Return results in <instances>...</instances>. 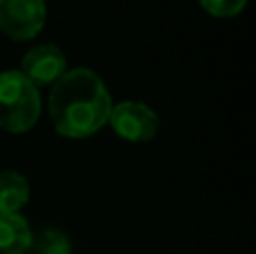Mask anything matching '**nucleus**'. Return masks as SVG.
I'll list each match as a JSON object with an SVG mask.
<instances>
[{"instance_id":"obj_4","label":"nucleus","mask_w":256,"mask_h":254,"mask_svg":"<svg viewBox=\"0 0 256 254\" xmlns=\"http://www.w3.org/2000/svg\"><path fill=\"white\" fill-rule=\"evenodd\" d=\"M108 124L128 142H148L158 135L160 117L142 102H122L110 108Z\"/></svg>"},{"instance_id":"obj_6","label":"nucleus","mask_w":256,"mask_h":254,"mask_svg":"<svg viewBox=\"0 0 256 254\" xmlns=\"http://www.w3.org/2000/svg\"><path fill=\"white\" fill-rule=\"evenodd\" d=\"M32 228L18 214H0V254H27Z\"/></svg>"},{"instance_id":"obj_8","label":"nucleus","mask_w":256,"mask_h":254,"mask_svg":"<svg viewBox=\"0 0 256 254\" xmlns=\"http://www.w3.org/2000/svg\"><path fill=\"white\" fill-rule=\"evenodd\" d=\"M27 254H70V243L58 230H40L32 232V243Z\"/></svg>"},{"instance_id":"obj_5","label":"nucleus","mask_w":256,"mask_h":254,"mask_svg":"<svg viewBox=\"0 0 256 254\" xmlns=\"http://www.w3.org/2000/svg\"><path fill=\"white\" fill-rule=\"evenodd\" d=\"M66 54L52 43H43L32 48L30 52L22 56L20 74L30 79L32 84L38 86H50L56 84L63 74H66Z\"/></svg>"},{"instance_id":"obj_3","label":"nucleus","mask_w":256,"mask_h":254,"mask_svg":"<svg viewBox=\"0 0 256 254\" xmlns=\"http://www.w3.org/2000/svg\"><path fill=\"white\" fill-rule=\"evenodd\" d=\"M45 0H0V32L12 40H30L45 25Z\"/></svg>"},{"instance_id":"obj_2","label":"nucleus","mask_w":256,"mask_h":254,"mask_svg":"<svg viewBox=\"0 0 256 254\" xmlns=\"http://www.w3.org/2000/svg\"><path fill=\"white\" fill-rule=\"evenodd\" d=\"M40 115V94L20 70L0 72V128L25 133Z\"/></svg>"},{"instance_id":"obj_9","label":"nucleus","mask_w":256,"mask_h":254,"mask_svg":"<svg viewBox=\"0 0 256 254\" xmlns=\"http://www.w3.org/2000/svg\"><path fill=\"white\" fill-rule=\"evenodd\" d=\"M200 7L216 18H232L243 12L248 0H198Z\"/></svg>"},{"instance_id":"obj_1","label":"nucleus","mask_w":256,"mask_h":254,"mask_svg":"<svg viewBox=\"0 0 256 254\" xmlns=\"http://www.w3.org/2000/svg\"><path fill=\"white\" fill-rule=\"evenodd\" d=\"M110 108L112 102L104 81L86 68L66 72L50 94V117L63 138H90L108 124Z\"/></svg>"},{"instance_id":"obj_7","label":"nucleus","mask_w":256,"mask_h":254,"mask_svg":"<svg viewBox=\"0 0 256 254\" xmlns=\"http://www.w3.org/2000/svg\"><path fill=\"white\" fill-rule=\"evenodd\" d=\"M30 198V182L16 171L0 174V214H18Z\"/></svg>"}]
</instances>
